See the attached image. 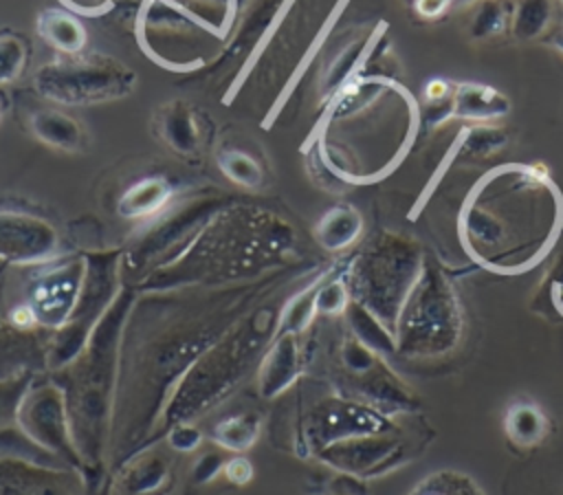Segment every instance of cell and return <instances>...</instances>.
Returning <instances> with one entry per match:
<instances>
[{"instance_id":"30bf717a","label":"cell","mask_w":563,"mask_h":495,"mask_svg":"<svg viewBox=\"0 0 563 495\" xmlns=\"http://www.w3.org/2000/svg\"><path fill=\"white\" fill-rule=\"evenodd\" d=\"M81 279L84 271L75 264H66L35 282L26 306L33 312L37 328L57 330L68 321L79 297Z\"/></svg>"},{"instance_id":"6da1fadb","label":"cell","mask_w":563,"mask_h":495,"mask_svg":"<svg viewBox=\"0 0 563 495\" xmlns=\"http://www.w3.org/2000/svg\"><path fill=\"white\" fill-rule=\"evenodd\" d=\"M563 198L548 169L501 165L471 189L460 211V238L473 262L495 273H523L559 238Z\"/></svg>"},{"instance_id":"8fae6325","label":"cell","mask_w":563,"mask_h":495,"mask_svg":"<svg viewBox=\"0 0 563 495\" xmlns=\"http://www.w3.org/2000/svg\"><path fill=\"white\" fill-rule=\"evenodd\" d=\"M306 352L301 348V334H275L266 348L257 370L255 389L262 400H277L292 389L306 374Z\"/></svg>"},{"instance_id":"7402d4cb","label":"cell","mask_w":563,"mask_h":495,"mask_svg":"<svg viewBox=\"0 0 563 495\" xmlns=\"http://www.w3.org/2000/svg\"><path fill=\"white\" fill-rule=\"evenodd\" d=\"M510 20H512V2L479 0L468 22V35L477 42L497 37L510 29Z\"/></svg>"},{"instance_id":"2e32d148","label":"cell","mask_w":563,"mask_h":495,"mask_svg":"<svg viewBox=\"0 0 563 495\" xmlns=\"http://www.w3.org/2000/svg\"><path fill=\"white\" fill-rule=\"evenodd\" d=\"M264 418L257 409L227 411L213 420L209 429V442L227 453H246L260 438Z\"/></svg>"},{"instance_id":"d6a6232c","label":"cell","mask_w":563,"mask_h":495,"mask_svg":"<svg viewBox=\"0 0 563 495\" xmlns=\"http://www.w3.org/2000/svg\"><path fill=\"white\" fill-rule=\"evenodd\" d=\"M328 495H363V486H361V480L356 477H350V475H343L336 480V484L332 486V491Z\"/></svg>"},{"instance_id":"8d00e7d4","label":"cell","mask_w":563,"mask_h":495,"mask_svg":"<svg viewBox=\"0 0 563 495\" xmlns=\"http://www.w3.org/2000/svg\"><path fill=\"white\" fill-rule=\"evenodd\" d=\"M0 453H4V451H2V449H0Z\"/></svg>"},{"instance_id":"ffe728a7","label":"cell","mask_w":563,"mask_h":495,"mask_svg":"<svg viewBox=\"0 0 563 495\" xmlns=\"http://www.w3.org/2000/svg\"><path fill=\"white\" fill-rule=\"evenodd\" d=\"M172 189L163 178H143L132 185L119 200L117 211L123 218H147L158 213L169 202Z\"/></svg>"},{"instance_id":"9a60e30c","label":"cell","mask_w":563,"mask_h":495,"mask_svg":"<svg viewBox=\"0 0 563 495\" xmlns=\"http://www.w3.org/2000/svg\"><path fill=\"white\" fill-rule=\"evenodd\" d=\"M510 110H512L510 99L501 90L488 84L460 81L455 84L451 95L453 119H462L471 123H490L508 117Z\"/></svg>"},{"instance_id":"7a4b0ae2","label":"cell","mask_w":563,"mask_h":495,"mask_svg":"<svg viewBox=\"0 0 563 495\" xmlns=\"http://www.w3.org/2000/svg\"><path fill=\"white\" fill-rule=\"evenodd\" d=\"M132 299L123 295L103 315L86 348L62 370L48 372L62 387L86 495L110 493V431L117 394L119 345Z\"/></svg>"},{"instance_id":"5bb4252c","label":"cell","mask_w":563,"mask_h":495,"mask_svg":"<svg viewBox=\"0 0 563 495\" xmlns=\"http://www.w3.org/2000/svg\"><path fill=\"white\" fill-rule=\"evenodd\" d=\"M55 249L53 231L33 218L0 216V257L31 262L51 255Z\"/></svg>"},{"instance_id":"3957f363","label":"cell","mask_w":563,"mask_h":495,"mask_svg":"<svg viewBox=\"0 0 563 495\" xmlns=\"http://www.w3.org/2000/svg\"><path fill=\"white\" fill-rule=\"evenodd\" d=\"M279 312L282 308H262L244 321H233L200 354L165 409L158 442L167 427L196 422L229 400L249 378H255V370L277 332Z\"/></svg>"},{"instance_id":"ac0fdd59","label":"cell","mask_w":563,"mask_h":495,"mask_svg":"<svg viewBox=\"0 0 563 495\" xmlns=\"http://www.w3.org/2000/svg\"><path fill=\"white\" fill-rule=\"evenodd\" d=\"M361 231V213L350 205H336L321 216L314 227V238L325 251H343L358 240Z\"/></svg>"},{"instance_id":"4fadbf2b","label":"cell","mask_w":563,"mask_h":495,"mask_svg":"<svg viewBox=\"0 0 563 495\" xmlns=\"http://www.w3.org/2000/svg\"><path fill=\"white\" fill-rule=\"evenodd\" d=\"M46 345L37 330L0 321V381L46 372Z\"/></svg>"},{"instance_id":"e0dca14e","label":"cell","mask_w":563,"mask_h":495,"mask_svg":"<svg viewBox=\"0 0 563 495\" xmlns=\"http://www.w3.org/2000/svg\"><path fill=\"white\" fill-rule=\"evenodd\" d=\"M504 429H506L508 440L515 447L530 449V447H537L539 442H543V438L548 436L550 422H548L545 411L537 403H532L528 398H519L508 407L506 418H504Z\"/></svg>"},{"instance_id":"1f68e13d","label":"cell","mask_w":563,"mask_h":495,"mask_svg":"<svg viewBox=\"0 0 563 495\" xmlns=\"http://www.w3.org/2000/svg\"><path fill=\"white\" fill-rule=\"evenodd\" d=\"M455 0H413V11L422 20H435L442 18Z\"/></svg>"},{"instance_id":"d590c367","label":"cell","mask_w":563,"mask_h":495,"mask_svg":"<svg viewBox=\"0 0 563 495\" xmlns=\"http://www.w3.org/2000/svg\"><path fill=\"white\" fill-rule=\"evenodd\" d=\"M559 2H561V4H563V0H559Z\"/></svg>"},{"instance_id":"836d02e7","label":"cell","mask_w":563,"mask_h":495,"mask_svg":"<svg viewBox=\"0 0 563 495\" xmlns=\"http://www.w3.org/2000/svg\"><path fill=\"white\" fill-rule=\"evenodd\" d=\"M358 55H361V46H354L350 53H345V55H343V62H345V64H354V62L358 59ZM347 70H350V66H345V68H336V70H334V81L345 79V77H347Z\"/></svg>"},{"instance_id":"83f0119b","label":"cell","mask_w":563,"mask_h":495,"mask_svg":"<svg viewBox=\"0 0 563 495\" xmlns=\"http://www.w3.org/2000/svg\"><path fill=\"white\" fill-rule=\"evenodd\" d=\"M205 440H207V436L202 433L200 427H196V422H176V425L167 427L161 442H165L172 451L194 453L202 447Z\"/></svg>"},{"instance_id":"7c38bea8","label":"cell","mask_w":563,"mask_h":495,"mask_svg":"<svg viewBox=\"0 0 563 495\" xmlns=\"http://www.w3.org/2000/svg\"><path fill=\"white\" fill-rule=\"evenodd\" d=\"M172 484V460L156 447L143 449L121 464L110 480L119 495H165Z\"/></svg>"},{"instance_id":"9c48e42d","label":"cell","mask_w":563,"mask_h":495,"mask_svg":"<svg viewBox=\"0 0 563 495\" xmlns=\"http://www.w3.org/2000/svg\"><path fill=\"white\" fill-rule=\"evenodd\" d=\"M0 495H86V482L77 469L0 453Z\"/></svg>"},{"instance_id":"8992f818","label":"cell","mask_w":563,"mask_h":495,"mask_svg":"<svg viewBox=\"0 0 563 495\" xmlns=\"http://www.w3.org/2000/svg\"><path fill=\"white\" fill-rule=\"evenodd\" d=\"M424 264L420 246L398 235H385L350 264L345 284L354 301L372 310L394 330L398 312Z\"/></svg>"},{"instance_id":"277c9868","label":"cell","mask_w":563,"mask_h":495,"mask_svg":"<svg viewBox=\"0 0 563 495\" xmlns=\"http://www.w3.org/2000/svg\"><path fill=\"white\" fill-rule=\"evenodd\" d=\"M286 407L292 411L290 416L279 409L275 422L271 420V442L301 460L314 458L325 447L354 436L396 429L391 418L336 389L310 400L308 405L297 398L292 407Z\"/></svg>"},{"instance_id":"cb8c5ba5","label":"cell","mask_w":563,"mask_h":495,"mask_svg":"<svg viewBox=\"0 0 563 495\" xmlns=\"http://www.w3.org/2000/svg\"><path fill=\"white\" fill-rule=\"evenodd\" d=\"M409 495H484V491L466 473L444 469L420 480Z\"/></svg>"},{"instance_id":"5b68a950","label":"cell","mask_w":563,"mask_h":495,"mask_svg":"<svg viewBox=\"0 0 563 495\" xmlns=\"http://www.w3.org/2000/svg\"><path fill=\"white\" fill-rule=\"evenodd\" d=\"M460 332V299L446 275L433 262L424 260L394 326L396 352L407 356H435L451 350Z\"/></svg>"},{"instance_id":"ba28073f","label":"cell","mask_w":563,"mask_h":495,"mask_svg":"<svg viewBox=\"0 0 563 495\" xmlns=\"http://www.w3.org/2000/svg\"><path fill=\"white\" fill-rule=\"evenodd\" d=\"M321 464L361 482L380 477L409 460L407 440L394 429L334 442L314 455Z\"/></svg>"},{"instance_id":"d6986e66","label":"cell","mask_w":563,"mask_h":495,"mask_svg":"<svg viewBox=\"0 0 563 495\" xmlns=\"http://www.w3.org/2000/svg\"><path fill=\"white\" fill-rule=\"evenodd\" d=\"M343 315L347 319L352 337L358 339L365 348L376 352L380 359L396 354L394 330L389 326H385L372 310H367L363 304L350 299Z\"/></svg>"},{"instance_id":"d4e9b609","label":"cell","mask_w":563,"mask_h":495,"mask_svg":"<svg viewBox=\"0 0 563 495\" xmlns=\"http://www.w3.org/2000/svg\"><path fill=\"white\" fill-rule=\"evenodd\" d=\"M352 295L345 284V275L323 273L317 293H314V310L317 315H341L345 312Z\"/></svg>"},{"instance_id":"4316f807","label":"cell","mask_w":563,"mask_h":495,"mask_svg":"<svg viewBox=\"0 0 563 495\" xmlns=\"http://www.w3.org/2000/svg\"><path fill=\"white\" fill-rule=\"evenodd\" d=\"M33 376L35 374L0 381V429L15 427V411H18L20 398Z\"/></svg>"},{"instance_id":"52a82bcc","label":"cell","mask_w":563,"mask_h":495,"mask_svg":"<svg viewBox=\"0 0 563 495\" xmlns=\"http://www.w3.org/2000/svg\"><path fill=\"white\" fill-rule=\"evenodd\" d=\"M15 429L35 447L81 473L66 398L59 383L48 372H40L29 381L15 411Z\"/></svg>"},{"instance_id":"f546056e","label":"cell","mask_w":563,"mask_h":495,"mask_svg":"<svg viewBox=\"0 0 563 495\" xmlns=\"http://www.w3.org/2000/svg\"><path fill=\"white\" fill-rule=\"evenodd\" d=\"M253 475H255L253 462L244 453H229V458L224 462V469H222V477L227 482L244 486L253 480Z\"/></svg>"},{"instance_id":"44dd1931","label":"cell","mask_w":563,"mask_h":495,"mask_svg":"<svg viewBox=\"0 0 563 495\" xmlns=\"http://www.w3.org/2000/svg\"><path fill=\"white\" fill-rule=\"evenodd\" d=\"M508 143V134L501 128L488 123H473L460 132L453 143L451 156L457 158H486Z\"/></svg>"},{"instance_id":"4dcf8cb0","label":"cell","mask_w":563,"mask_h":495,"mask_svg":"<svg viewBox=\"0 0 563 495\" xmlns=\"http://www.w3.org/2000/svg\"><path fill=\"white\" fill-rule=\"evenodd\" d=\"M453 88L455 84L446 81V79H429L422 88V103H442V101H449L451 95H453Z\"/></svg>"},{"instance_id":"e575fe53","label":"cell","mask_w":563,"mask_h":495,"mask_svg":"<svg viewBox=\"0 0 563 495\" xmlns=\"http://www.w3.org/2000/svg\"><path fill=\"white\" fill-rule=\"evenodd\" d=\"M552 46L563 55V31L554 33V37H552Z\"/></svg>"},{"instance_id":"603a6c76","label":"cell","mask_w":563,"mask_h":495,"mask_svg":"<svg viewBox=\"0 0 563 495\" xmlns=\"http://www.w3.org/2000/svg\"><path fill=\"white\" fill-rule=\"evenodd\" d=\"M552 20V0H517L510 31L517 40H537Z\"/></svg>"},{"instance_id":"f1b7e54d","label":"cell","mask_w":563,"mask_h":495,"mask_svg":"<svg viewBox=\"0 0 563 495\" xmlns=\"http://www.w3.org/2000/svg\"><path fill=\"white\" fill-rule=\"evenodd\" d=\"M227 458H229L227 451L220 449V447H216V444H213V449L202 451V453L196 458L194 466H191V482L198 484V486L213 482L218 475H222V469H224Z\"/></svg>"},{"instance_id":"484cf974","label":"cell","mask_w":563,"mask_h":495,"mask_svg":"<svg viewBox=\"0 0 563 495\" xmlns=\"http://www.w3.org/2000/svg\"><path fill=\"white\" fill-rule=\"evenodd\" d=\"M220 167L224 169V174L231 180H235V183H240L244 187H257L262 183L260 165L253 158H249L246 154H242V152L224 154L220 158Z\"/></svg>"}]
</instances>
